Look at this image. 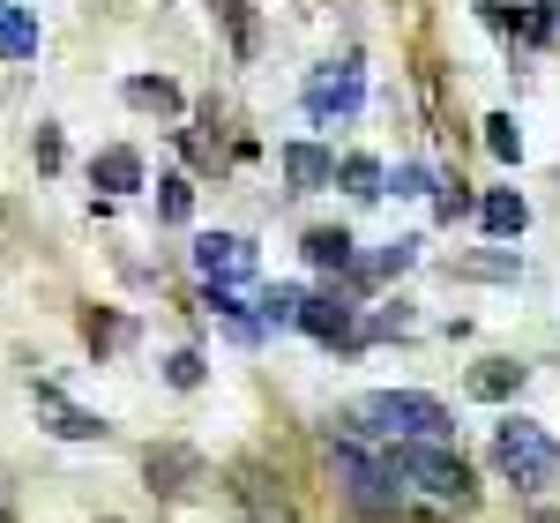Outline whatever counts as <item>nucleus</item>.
Here are the masks:
<instances>
[{
  "label": "nucleus",
  "mask_w": 560,
  "mask_h": 523,
  "mask_svg": "<svg viewBox=\"0 0 560 523\" xmlns=\"http://www.w3.org/2000/svg\"><path fill=\"white\" fill-rule=\"evenodd\" d=\"M345 434L404 449V441H448L456 419H448V404L427 396V390H374V396H359V404L345 411Z\"/></svg>",
  "instance_id": "nucleus-1"
},
{
  "label": "nucleus",
  "mask_w": 560,
  "mask_h": 523,
  "mask_svg": "<svg viewBox=\"0 0 560 523\" xmlns=\"http://www.w3.org/2000/svg\"><path fill=\"white\" fill-rule=\"evenodd\" d=\"M329 472H337L345 501L366 523H396V509H404V479L388 472V449H366V441H351V434L345 441L329 434Z\"/></svg>",
  "instance_id": "nucleus-2"
},
{
  "label": "nucleus",
  "mask_w": 560,
  "mask_h": 523,
  "mask_svg": "<svg viewBox=\"0 0 560 523\" xmlns=\"http://www.w3.org/2000/svg\"><path fill=\"white\" fill-rule=\"evenodd\" d=\"M493 472L516 486V493H546V486L560 479L553 434H546L530 411H501V419H493Z\"/></svg>",
  "instance_id": "nucleus-3"
},
{
  "label": "nucleus",
  "mask_w": 560,
  "mask_h": 523,
  "mask_svg": "<svg viewBox=\"0 0 560 523\" xmlns=\"http://www.w3.org/2000/svg\"><path fill=\"white\" fill-rule=\"evenodd\" d=\"M388 472L404 486H419V493H433L441 509H478V472L448 441H404V449H388Z\"/></svg>",
  "instance_id": "nucleus-4"
},
{
  "label": "nucleus",
  "mask_w": 560,
  "mask_h": 523,
  "mask_svg": "<svg viewBox=\"0 0 560 523\" xmlns=\"http://www.w3.org/2000/svg\"><path fill=\"white\" fill-rule=\"evenodd\" d=\"M224 479H232V501H240L255 523H300V501L284 493V472H269L261 456H240Z\"/></svg>",
  "instance_id": "nucleus-5"
},
{
  "label": "nucleus",
  "mask_w": 560,
  "mask_h": 523,
  "mask_svg": "<svg viewBox=\"0 0 560 523\" xmlns=\"http://www.w3.org/2000/svg\"><path fill=\"white\" fill-rule=\"evenodd\" d=\"M142 479H150V493H165V501H195L210 486V464L195 449H179V441H158V449H142Z\"/></svg>",
  "instance_id": "nucleus-6"
},
{
  "label": "nucleus",
  "mask_w": 560,
  "mask_h": 523,
  "mask_svg": "<svg viewBox=\"0 0 560 523\" xmlns=\"http://www.w3.org/2000/svg\"><path fill=\"white\" fill-rule=\"evenodd\" d=\"M300 329L314 337V345H345V351H359V306H351V292H306V306H300Z\"/></svg>",
  "instance_id": "nucleus-7"
},
{
  "label": "nucleus",
  "mask_w": 560,
  "mask_h": 523,
  "mask_svg": "<svg viewBox=\"0 0 560 523\" xmlns=\"http://www.w3.org/2000/svg\"><path fill=\"white\" fill-rule=\"evenodd\" d=\"M195 269L210 277V292H232V284L255 277V247H247L240 232H202V240H195Z\"/></svg>",
  "instance_id": "nucleus-8"
},
{
  "label": "nucleus",
  "mask_w": 560,
  "mask_h": 523,
  "mask_svg": "<svg viewBox=\"0 0 560 523\" xmlns=\"http://www.w3.org/2000/svg\"><path fill=\"white\" fill-rule=\"evenodd\" d=\"M31 404H38L45 419H52V434H60V441H105V434H113V427H105L97 411H83V404H68V396L52 390V382H38V390H31Z\"/></svg>",
  "instance_id": "nucleus-9"
},
{
  "label": "nucleus",
  "mask_w": 560,
  "mask_h": 523,
  "mask_svg": "<svg viewBox=\"0 0 560 523\" xmlns=\"http://www.w3.org/2000/svg\"><path fill=\"white\" fill-rule=\"evenodd\" d=\"M284 173L300 195H322V187H337V150H322V142H284Z\"/></svg>",
  "instance_id": "nucleus-10"
},
{
  "label": "nucleus",
  "mask_w": 560,
  "mask_h": 523,
  "mask_svg": "<svg viewBox=\"0 0 560 523\" xmlns=\"http://www.w3.org/2000/svg\"><path fill=\"white\" fill-rule=\"evenodd\" d=\"M359 97H366V90H359V60H337V68H329V75H314V90H306V105H314V113H359Z\"/></svg>",
  "instance_id": "nucleus-11"
},
{
  "label": "nucleus",
  "mask_w": 560,
  "mask_h": 523,
  "mask_svg": "<svg viewBox=\"0 0 560 523\" xmlns=\"http://www.w3.org/2000/svg\"><path fill=\"white\" fill-rule=\"evenodd\" d=\"M478 224L509 247V240H523V224H530V202H523L516 187H493V195H478Z\"/></svg>",
  "instance_id": "nucleus-12"
},
{
  "label": "nucleus",
  "mask_w": 560,
  "mask_h": 523,
  "mask_svg": "<svg viewBox=\"0 0 560 523\" xmlns=\"http://www.w3.org/2000/svg\"><path fill=\"white\" fill-rule=\"evenodd\" d=\"M306 262H314V269H337V277H351L359 240H351L345 224H314V232H306Z\"/></svg>",
  "instance_id": "nucleus-13"
},
{
  "label": "nucleus",
  "mask_w": 560,
  "mask_h": 523,
  "mask_svg": "<svg viewBox=\"0 0 560 523\" xmlns=\"http://www.w3.org/2000/svg\"><path fill=\"white\" fill-rule=\"evenodd\" d=\"M553 0H501V23H509V31H523V38L530 45H553Z\"/></svg>",
  "instance_id": "nucleus-14"
},
{
  "label": "nucleus",
  "mask_w": 560,
  "mask_h": 523,
  "mask_svg": "<svg viewBox=\"0 0 560 523\" xmlns=\"http://www.w3.org/2000/svg\"><path fill=\"white\" fill-rule=\"evenodd\" d=\"M337 179H345V195L351 202H374V195H388V173H382V158H337Z\"/></svg>",
  "instance_id": "nucleus-15"
},
{
  "label": "nucleus",
  "mask_w": 560,
  "mask_h": 523,
  "mask_svg": "<svg viewBox=\"0 0 560 523\" xmlns=\"http://www.w3.org/2000/svg\"><path fill=\"white\" fill-rule=\"evenodd\" d=\"M90 179H97V187H113V195H135V187H142V158H135V150H97Z\"/></svg>",
  "instance_id": "nucleus-16"
},
{
  "label": "nucleus",
  "mask_w": 560,
  "mask_h": 523,
  "mask_svg": "<svg viewBox=\"0 0 560 523\" xmlns=\"http://www.w3.org/2000/svg\"><path fill=\"white\" fill-rule=\"evenodd\" d=\"M516 390H523V359H486L471 374V396H486V404H509Z\"/></svg>",
  "instance_id": "nucleus-17"
},
{
  "label": "nucleus",
  "mask_w": 560,
  "mask_h": 523,
  "mask_svg": "<svg viewBox=\"0 0 560 523\" xmlns=\"http://www.w3.org/2000/svg\"><path fill=\"white\" fill-rule=\"evenodd\" d=\"M38 53V15L31 8H8L0 15V60H31Z\"/></svg>",
  "instance_id": "nucleus-18"
},
{
  "label": "nucleus",
  "mask_w": 560,
  "mask_h": 523,
  "mask_svg": "<svg viewBox=\"0 0 560 523\" xmlns=\"http://www.w3.org/2000/svg\"><path fill=\"white\" fill-rule=\"evenodd\" d=\"M128 105L135 113H179L187 97H179V83H165V75H128Z\"/></svg>",
  "instance_id": "nucleus-19"
},
{
  "label": "nucleus",
  "mask_w": 560,
  "mask_h": 523,
  "mask_svg": "<svg viewBox=\"0 0 560 523\" xmlns=\"http://www.w3.org/2000/svg\"><path fill=\"white\" fill-rule=\"evenodd\" d=\"M456 277H471V284H516V247H493V255H464V262H456Z\"/></svg>",
  "instance_id": "nucleus-20"
},
{
  "label": "nucleus",
  "mask_w": 560,
  "mask_h": 523,
  "mask_svg": "<svg viewBox=\"0 0 560 523\" xmlns=\"http://www.w3.org/2000/svg\"><path fill=\"white\" fill-rule=\"evenodd\" d=\"M210 15L224 23V31H232V45H240V53H255V45H261V31H255V0H210Z\"/></svg>",
  "instance_id": "nucleus-21"
},
{
  "label": "nucleus",
  "mask_w": 560,
  "mask_h": 523,
  "mask_svg": "<svg viewBox=\"0 0 560 523\" xmlns=\"http://www.w3.org/2000/svg\"><path fill=\"white\" fill-rule=\"evenodd\" d=\"M300 306H306L300 284H269V292H261V322H269V329H300Z\"/></svg>",
  "instance_id": "nucleus-22"
},
{
  "label": "nucleus",
  "mask_w": 560,
  "mask_h": 523,
  "mask_svg": "<svg viewBox=\"0 0 560 523\" xmlns=\"http://www.w3.org/2000/svg\"><path fill=\"white\" fill-rule=\"evenodd\" d=\"M433 187H441V195H433V218H441V224H456V218H471V210H478V195L464 187V179H433Z\"/></svg>",
  "instance_id": "nucleus-23"
},
{
  "label": "nucleus",
  "mask_w": 560,
  "mask_h": 523,
  "mask_svg": "<svg viewBox=\"0 0 560 523\" xmlns=\"http://www.w3.org/2000/svg\"><path fill=\"white\" fill-rule=\"evenodd\" d=\"M486 150H493V158H509V165L523 158V128L509 120V113H493V120H486Z\"/></svg>",
  "instance_id": "nucleus-24"
},
{
  "label": "nucleus",
  "mask_w": 560,
  "mask_h": 523,
  "mask_svg": "<svg viewBox=\"0 0 560 523\" xmlns=\"http://www.w3.org/2000/svg\"><path fill=\"white\" fill-rule=\"evenodd\" d=\"M187 210H195V187H187V179H158V218L187 224Z\"/></svg>",
  "instance_id": "nucleus-25"
},
{
  "label": "nucleus",
  "mask_w": 560,
  "mask_h": 523,
  "mask_svg": "<svg viewBox=\"0 0 560 523\" xmlns=\"http://www.w3.org/2000/svg\"><path fill=\"white\" fill-rule=\"evenodd\" d=\"M83 337H90V351H113L120 337H128V329H120V322H113L105 306H90V314H83Z\"/></svg>",
  "instance_id": "nucleus-26"
},
{
  "label": "nucleus",
  "mask_w": 560,
  "mask_h": 523,
  "mask_svg": "<svg viewBox=\"0 0 560 523\" xmlns=\"http://www.w3.org/2000/svg\"><path fill=\"white\" fill-rule=\"evenodd\" d=\"M165 382L173 390H202V351H173L165 359Z\"/></svg>",
  "instance_id": "nucleus-27"
},
{
  "label": "nucleus",
  "mask_w": 560,
  "mask_h": 523,
  "mask_svg": "<svg viewBox=\"0 0 560 523\" xmlns=\"http://www.w3.org/2000/svg\"><path fill=\"white\" fill-rule=\"evenodd\" d=\"M388 187H396V195H427L433 173H427V165H396V173H388Z\"/></svg>",
  "instance_id": "nucleus-28"
},
{
  "label": "nucleus",
  "mask_w": 560,
  "mask_h": 523,
  "mask_svg": "<svg viewBox=\"0 0 560 523\" xmlns=\"http://www.w3.org/2000/svg\"><path fill=\"white\" fill-rule=\"evenodd\" d=\"M530 523H560V509H530Z\"/></svg>",
  "instance_id": "nucleus-29"
},
{
  "label": "nucleus",
  "mask_w": 560,
  "mask_h": 523,
  "mask_svg": "<svg viewBox=\"0 0 560 523\" xmlns=\"http://www.w3.org/2000/svg\"><path fill=\"white\" fill-rule=\"evenodd\" d=\"M553 8H560V0H553Z\"/></svg>",
  "instance_id": "nucleus-30"
}]
</instances>
